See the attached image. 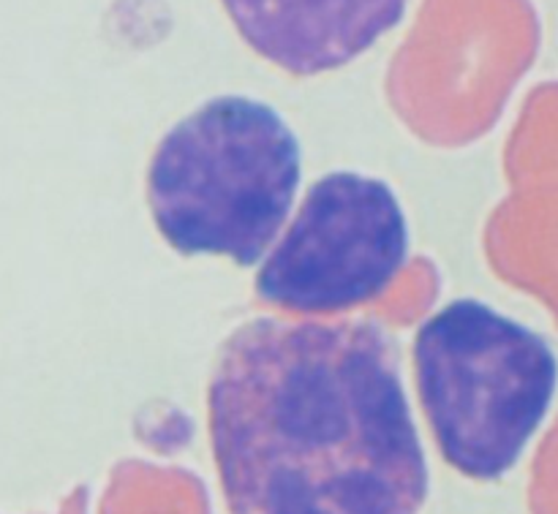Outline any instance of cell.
Segmentation results:
<instances>
[{
	"label": "cell",
	"instance_id": "1",
	"mask_svg": "<svg viewBox=\"0 0 558 514\" xmlns=\"http://www.w3.org/2000/svg\"><path fill=\"white\" fill-rule=\"evenodd\" d=\"M207 412L229 514H420L428 499L398 346L374 321H248L218 352Z\"/></svg>",
	"mask_w": 558,
	"mask_h": 514
},
{
	"label": "cell",
	"instance_id": "2",
	"mask_svg": "<svg viewBox=\"0 0 558 514\" xmlns=\"http://www.w3.org/2000/svg\"><path fill=\"white\" fill-rule=\"evenodd\" d=\"M300 142L267 103L221 96L180 120L153 152V221L185 256H227L251 267L292 212Z\"/></svg>",
	"mask_w": 558,
	"mask_h": 514
},
{
	"label": "cell",
	"instance_id": "3",
	"mask_svg": "<svg viewBox=\"0 0 558 514\" xmlns=\"http://www.w3.org/2000/svg\"><path fill=\"white\" fill-rule=\"evenodd\" d=\"M414 370L441 457L472 479L515 466L558 379L543 338L477 299L450 303L420 327Z\"/></svg>",
	"mask_w": 558,
	"mask_h": 514
},
{
	"label": "cell",
	"instance_id": "4",
	"mask_svg": "<svg viewBox=\"0 0 558 514\" xmlns=\"http://www.w3.org/2000/svg\"><path fill=\"white\" fill-rule=\"evenodd\" d=\"M407 250V218L390 185L332 172L311 185L262 265L256 292L292 314H341L385 294Z\"/></svg>",
	"mask_w": 558,
	"mask_h": 514
},
{
	"label": "cell",
	"instance_id": "5",
	"mask_svg": "<svg viewBox=\"0 0 558 514\" xmlns=\"http://www.w3.org/2000/svg\"><path fill=\"white\" fill-rule=\"evenodd\" d=\"M254 52L294 76L341 69L401 22L407 0H221Z\"/></svg>",
	"mask_w": 558,
	"mask_h": 514
}]
</instances>
